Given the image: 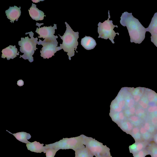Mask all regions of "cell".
<instances>
[{
	"label": "cell",
	"instance_id": "6da1fadb",
	"mask_svg": "<svg viewBox=\"0 0 157 157\" xmlns=\"http://www.w3.org/2000/svg\"><path fill=\"white\" fill-rule=\"evenodd\" d=\"M120 23L124 26H126L130 38V42L140 44L145 37L146 28L132 15V13L124 12L121 17Z\"/></svg>",
	"mask_w": 157,
	"mask_h": 157
},
{
	"label": "cell",
	"instance_id": "7a4b0ae2",
	"mask_svg": "<svg viewBox=\"0 0 157 157\" xmlns=\"http://www.w3.org/2000/svg\"><path fill=\"white\" fill-rule=\"evenodd\" d=\"M66 25V29L64 35L61 36L58 34L63 40L62 44H60V46L57 47L59 50L63 49L65 52L67 53V55L70 60L71 57L75 55V50L76 52L78 41L79 38V32H75L66 22H65Z\"/></svg>",
	"mask_w": 157,
	"mask_h": 157
},
{
	"label": "cell",
	"instance_id": "3957f363",
	"mask_svg": "<svg viewBox=\"0 0 157 157\" xmlns=\"http://www.w3.org/2000/svg\"><path fill=\"white\" fill-rule=\"evenodd\" d=\"M29 34L30 38L29 37L21 38V40L18 41V45L20 46V51L21 52L23 53L22 55H20V58L22 57L24 59H28L30 62L33 61V55L34 54L35 51L38 49L36 48V45L38 41V38L33 37L34 33L31 31L26 33L25 35Z\"/></svg>",
	"mask_w": 157,
	"mask_h": 157
},
{
	"label": "cell",
	"instance_id": "277c9868",
	"mask_svg": "<svg viewBox=\"0 0 157 157\" xmlns=\"http://www.w3.org/2000/svg\"><path fill=\"white\" fill-rule=\"evenodd\" d=\"M84 145V135L70 138H63L54 143L45 144V148H52L58 151L60 149H71L75 151Z\"/></svg>",
	"mask_w": 157,
	"mask_h": 157
},
{
	"label": "cell",
	"instance_id": "5b68a950",
	"mask_svg": "<svg viewBox=\"0 0 157 157\" xmlns=\"http://www.w3.org/2000/svg\"><path fill=\"white\" fill-rule=\"evenodd\" d=\"M84 145L95 157H106L111 156L110 149L106 145L94 139L84 135Z\"/></svg>",
	"mask_w": 157,
	"mask_h": 157
},
{
	"label": "cell",
	"instance_id": "8992f818",
	"mask_svg": "<svg viewBox=\"0 0 157 157\" xmlns=\"http://www.w3.org/2000/svg\"><path fill=\"white\" fill-rule=\"evenodd\" d=\"M108 18L103 23L99 22L98 25V32L99 34L98 38H101L107 40L109 39L113 44L115 43L114 39L116 34L119 35L118 33H116L113 30L115 27L118 28L117 25H114L112 20H109L110 18L109 11L108 10Z\"/></svg>",
	"mask_w": 157,
	"mask_h": 157
},
{
	"label": "cell",
	"instance_id": "52a82bcc",
	"mask_svg": "<svg viewBox=\"0 0 157 157\" xmlns=\"http://www.w3.org/2000/svg\"><path fill=\"white\" fill-rule=\"evenodd\" d=\"M58 42L56 39L50 40L42 41L39 39L37 44H41L43 46L41 50H40V56L44 59H49L59 49L57 48Z\"/></svg>",
	"mask_w": 157,
	"mask_h": 157
},
{
	"label": "cell",
	"instance_id": "ba28073f",
	"mask_svg": "<svg viewBox=\"0 0 157 157\" xmlns=\"http://www.w3.org/2000/svg\"><path fill=\"white\" fill-rule=\"evenodd\" d=\"M36 25L39 27V28H36L35 31L36 33L39 35V36H38L39 38L42 37L46 40L56 39L58 38L57 36H55L54 35L55 33V30L57 29L56 24H54L53 27L51 25L50 26H44L41 28L39 27L40 25L39 26L37 23Z\"/></svg>",
	"mask_w": 157,
	"mask_h": 157
},
{
	"label": "cell",
	"instance_id": "9c48e42d",
	"mask_svg": "<svg viewBox=\"0 0 157 157\" xmlns=\"http://www.w3.org/2000/svg\"><path fill=\"white\" fill-rule=\"evenodd\" d=\"M21 7H18L14 6H10L9 8L5 11L7 17L10 20V22L13 23L15 21H17L21 14Z\"/></svg>",
	"mask_w": 157,
	"mask_h": 157
},
{
	"label": "cell",
	"instance_id": "30bf717a",
	"mask_svg": "<svg viewBox=\"0 0 157 157\" xmlns=\"http://www.w3.org/2000/svg\"><path fill=\"white\" fill-rule=\"evenodd\" d=\"M2 58L4 59L6 58L7 60L10 59H12L15 58L17 55H19V52L17 51V48H16V46L10 45L2 51Z\"/></svg>",
	"mask_w": 157,
	"mask_h": 157
},
{
	"label": "cell",
	"instance_id": "8fae6325",
	"mask_svg": "<svg viewBox=\"0 0 157 157\" xmlns=\"http://www.w3.org/2000/svg\"><path fill=\"white\" fill-rule=\"evenodd\" d=\"M151 142L144 140L135 142L129 147V152L134 155L139 151L146 148Z\"/></svg>",
	"mask_w": 157,
	"mask_h": 157
},
{
	"label": "cell",
	"instance_id": "7c38bea8",
	"mask_svg": "<svg viewBox=\"0 0 157 157\" xmlns=\"http://www.w3.org/2000/svg\"><path fill=\"white\" fill-rule=\"evenodd\" d=\"M36 5L33 3L32 6L28 10L30 17L36 21L43 20L45 16L43 11L39 10L36 7Z\"/></svg>",
	"mask_w": 157,
	"mask_h": 157
},
{
	"label": "cell",
	"instance_id": "4fadbf2b",
	"mask_svg": "<svg viewBox=\"0 0 157 157\" xmlns=\"http://www.w3.org/2000/svg\"><path fill=\"white\" fill-rule=\"evenodd\" d=\"M44 144H40L36 141L26 144V146L28 150L31 151L41 153L43 152L46 153L47 149L45 146H43Z\"/></svg>",
	"mask_w": 157,
	"mask_h": 157
},
{
	"label": "cell",
	"instance_id": "5bb4252c",
	"mask_svg": "<svg viewBox=\"0 0 157 157\" xmlns=\"http://www.w3.org/2000/svg\"><path fill=\"white\" fill-rule=\"evenodd\" d=\"M81 44L87 50L93 49L97 45L96 42L93 38L86 36L81 39Z\"/></svg>",
	"mask_w": 157,
	"mask_h": 157
},
{
	"label": "cell",
	"instance_id": "9a60e30c",
	"mask_svg": "<svg viewBox=\"0 0 157 157\" xmlns=\"http://www.w3.org/2000/svg\"><path fill=\"white\" fill-rule=\"evenodd\" d=\"M6 131L13 135L17 140L21 142L26 144L30 142L28 140L31 137L30 134L29 133L22 132L13 134L7 130H6Z\"/></svg>",
	"mask_w": 157,
	"mask_h": 157
},
{
	"label": "cell",
	"instance_id": "2e32d148",
	"mask_svg": "<svg viewBox=\"0 0 157 157\" xmlns=\"http://www.w3.org/2000/svg\"><path fill=\"white\" fill-rule=\"evenodd\" d=\"M75 157H94L85 145L75 150Z\"/></svg>",
	"mask_w": 157,
	"mask_h": 157
},
{
	"label": "cell",
	"instance_id": "e0dca14e",
	"mask_svg": "<svg viewBox=\"0 0 157 157\" xmlns=\"http://www.w3.org/2000/svg\"><path fill=\"white\" fill-rule=\"evenodd\" d=\"M146 30L151 35L157 34V12L154 14L151 23L148 27L146 28Z\"/></svg>",
	"mask_w": 157,
	"mask_h": 157
},
{
	"label": "cell",
	"instance_id": "ac0fdd59",
	"mask_svg": "<svg viewBox=\"0 0 157 157\" xmlns=\"http://www.w3.org/2000/svg\"><path fill=\"white\" fill-rule=\"evenodd\" d=\"M140 128L143 140L149 142L153 141V134L147 131L143 126L141 127Z\"/></svg>",
	"mask_w": 157,
	"mask_h": 157
},
{
	"label": "cell",
	"instance_id": "d6986e66",
	"mask_svg": "<svg viewBox=\"0 0 157 157\" xmlns=\"http://www.w3.org/2000/svg\"><path fill=\"white\" fill-rule=\"evenodd\" d=\"M146 149L149 151L151 157H157V144L153 141L150 142Z\"/></svg>",
	"mask_w": 157,
	"mask_h": 157
},
{
	"label": "cell",
	"instance_id": "ffe728a7",
	"mask_svg": "<svg viewBox=\"0 0 157 157\" xmlns=\"http://www.w3.org/2000/svg\"><path fill=\"white\" fill-rule=\"evenodd\" d=\"M134 140L135 142L142 140L140 128L138 127L133 128L130 134Z\"/></svg>",
	"mask_w": 157,
	"mask_h": 157
},
{
	"label": "cell",
	"instance_id": "44dd1931",
	"mask_svg": "<svg viewBox=\"0 0 157 157\" xmlns=\"http://www.w3.org/2000/svg\"><path fill=\"white\" fill-rule=\"evenodd\" d=\"M144 127L148 132L154 135L157 131V129L153 125H151L149 123L146 122Z\"/></svg>",
	"mask_w": 157,
	"mask_h": 157
},
{
	"label": "cell",
	"instance_id": "7402d4cb",
	"mask_svg": "<svg viewBox=\"0 0 157 157\" xmlns=\"http://www.w3.org/2000/svg\"><path fill=\"white\" fill-rule=\"evenodd\" d=\"M150 155L149 151L146 148L133 155V157H145L146 155Z\"/></svg>",
	"mask_w": 157,
	"mask_h": 157
},
{
	"label": "cell",
	"instance_id": "603a6c76",
	"mask_svg": "<svg viewBox=\"0 0 157 157\" xmlns=\"http://www.w3.org/2000/svg\"><path fill=\"white\" fill-rule=\"evenodd\" d=\"M46 152V157H54L58 150L52 148H48Z\"/></svg>",
	"mask_w": 157,
	"mask_h": 157
},
{
	"label": "cell",
	"instance_id": "cb8c5ba5",
	"mask_svg": "<svg viewBox=\"0 0 157 157\" xmlns=\"http://www.w3.org/2000/svg\"><path fill=\"white\" fill-rule=\"evenodd\" d=\"M151 40L157 47V34L151 35Z\"/></svg>",
	"mask_w": 157,
	"mask_h": 157
},
{
	"label": "cell",
	"instance_id": "d4e9b609",
	"mask_svg": "<svg viewBox=\"0 0 157 157\" xmlns=\"http://www.w3.org/2000/svg\"><path fill=\"white\" fill-rule=\"evenodd\" d=\"M148 110L150 112H153L157 111V106H154L149 108Z\"/></svg>",
	"mask_w": 157,
	"mask_h": 157
},
{
	"label": "cell",
	"instance_id": "484cf974",
	"mask_svg": "<svg viewBox=\"0 0 157 157\" xmlns=\"http://www.w3.org/2000/svg\"><path fill=\"white\" fill-rule=\"evenodd\" d=\"M155 98V95L153 93H150L148 96V99L150 102L153 101Z\"/></svg>",
	"mask_w": 157,
	"mask_h": 157
},
{
	"label": "cell",
	"instance_id": "4316f807",
	"mask_svg": "<svg viewBox=\"0 0 157 157\" xmlns=\"http://www.w3.org/2000/svg\"><path fill=\"white\" fill-rule=\"evenodd\" d=\"M139 103L144 109H146L147 107V104L142 101H140L139 102Z\"/></svg>",
	"mask_w": 157,
	"mask_h": 157
},
{
	"label": "cell",
	"instance_id": "83f0119b",
	"mask_svg": "<svg viewBox=\"0 0 157 157\" xmlns=\"http://www.w3.org/2000/svg\"><path fill=\"white\" fill-rule=\"evenodd\" d=\"M130 119L132 121L135 122H137L139 120V118L135 116H131L130 118Z\"/></svg>",
	"mask_w": 157,
	"mask_h": 157
},
{
	"label": "cell",
	"instance_id": "f1b7e54d",
	"mask_svg": "<svg viewBox=\"0 0 157 157\" xmlns=\"http://www.w3.org/2000/svg\"><path fill=\"white\" fill-rule=\"evenodd\" d=\"M144 110L142 108H140L136 110V114L138 115L141 113H144Z\"/></svg>",
	"mask_w": 157,
	"mask_h": 157
},
{
	"label": "cell",
	"instance_id": "f546056e",
	"mask_svg": "<svg viewBox=\"0 0 157 157\" xmlns=\"http://www.w3.org/2000/svg\"><path fill=\"white\" fill-rule=\"evenodd\" d=\"M134 104V101L132 99H131L128 102V107L131 108L133 106Z\"/></svg>",
	"mask_w": 157,
	"mask_h": 157
},
{
	"label": "cell",
	"instance_id": "4dcf8cb0",
	"mask_svg": "<svg viewBox=\"0 0 157 157\" xmlns=\"http://www.w3.org/2000/svg\"><path fill=\"white\" fill-rule=\"evenodd\" d=\"M125 104V101L124 100H122L120 101L118 103L119 107L122 108L124 107Z\"/></svg>",
	"mask_w": 157,
	"mask_h": 157
},
{
	"label": "cell",
	"instance_id": "1f68e13d",
	"mask_svg": "<svg viewBox=\"0 0 157 157\" xmlns=\"http://www.w3.org/2000/svg\"><path fill=\"white\" fill-rule=\"evenodd\" d=\"M17 84L20 86H22L24 84V82L21 79L17 81Z\"/></svg>",
	"mask_w": 157,
	"mask_h": 157
},
{
	"label": "cell",
	"instance_id": "d6a6232c",
	"mask_svg": "<svg viewBox=\"0 0 157 157\" xmlns=\"http://www.w3.org/2000/svg\"><path fill=\"white\" fill-rule=\"evenodd\" d=\"M153 141L157 144V131L156 133L153 135Z\"/></svg>",
	"mask_w": 157,
	"mask_h": 157
},
{
	"label": "cell",
	"instance_id": "836d02e7",
	"mask_svg": "<svg viewBox=\"0 0 157 157\" xmlns=\"http://www.w3.org/2000/svg\"><path fill=\"white\" fill-rule=\"evenodd\" d=\"M134 98L135 101H138L140 99V96L138 95H135L134 96Z\"/></svg>",
	"mask_w": 157,
	"mask_h": 157
},
{
	"label": "cell",
	"instance_id": "e575fe53",
	"mask_svg": "<svg viewBox=\"0 0 157 157\" xmlns=\"http://www.w3.org/2000/svg\"><path fill=\"white\" fill-rule=\"evenodd\" d=\"M129 112L131 114H134L135 112V108L133 107L130 108L129 109Z\"/></svg>",
	"mask_w": 157,
	"mask_h": 157
},
{
	"label": "cell",
	"instance_id": "d590c367",
	"mask_svg": "<svg viewBox=\"0 0 157 157\" xmlns=\"http://www.w3.org/2000/svg\"><path fill=\"white\" fill-rule=\"evenodd\" d=\"M119 117L120 120H122L124 119V115L122 112H120L119 114Z\"/></svg>",
	"mask_w": 157,
	"mask_h": 157
},
{
	"label": "cell",
	"instance_id": "8d00e7d4",
	"mask_svg": "<svg viewBox=\"0 0 157 157\" xmlns=\"http://www.w3.org/2000/svg\"><path fill=\"white\" fill-rule=\"evenodd\" d=\"M122 110V108L120 107H118L116 108L115 110H114V111H115V112H121Z\"/></svg>",
	"mask_w": 157,
	"mask_h": 157
},
{
	"label": "cell",
	"instance_id": "74e56055",
	"mask_svg": "<svg viewBox=\"0 0 157 157\" xmlns=\"http://www.w3.org/2000/svg\"><path fill=\"white\" fill-rule=\"evenodd\" d=\"M32 1L35 3H38V2H40V1H43L44 0H33Z\"/></svg>",
	"mask_w": 157,
	"mask_h": 157
},
{
	"label": "cell",
	"instance_id": "f35d334b",
	"mask_svg": "<svg viewBox=\"0 0 157 157\" xmlns=\"http://www.w3.org/2000/svg\"><path fill=\"white\" fill-rule=\"evenodd\" d=\"M112 157V156L111 155L110 156H108V157Z\"/></svg>",
	"mask_w": 157,
	"mask_h": 157
}]
</instances>
